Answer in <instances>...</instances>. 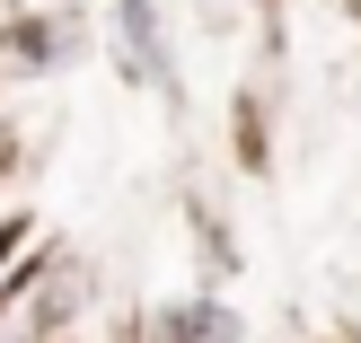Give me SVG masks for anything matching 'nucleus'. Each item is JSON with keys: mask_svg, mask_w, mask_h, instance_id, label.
<instances>
[{"mask_svg": "<svg viewBox=\"0 0 361 343\" xmlns=\"http://www.w3.org/2000/svg\"><path fill=\"white\" fill-rule=\"evenodd\" d=\"M123 44L150 80H168V53H159V0H123Z\"/></svg>", "mask_w": 361, "mask_h": 343, "instance_id": "1", "label": "nucleus"}]
</instances>
